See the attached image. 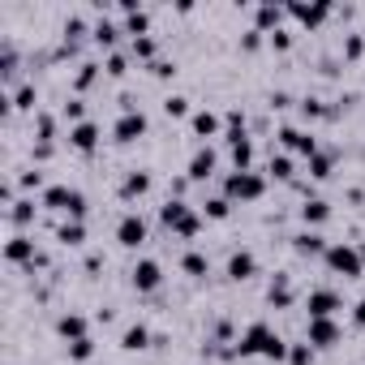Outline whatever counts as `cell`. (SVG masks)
I'll list each match as a JSON object with an SVG mask.
<instances>
[{"mask_svg": "<svg viewBox=\"0 0 365 365\" xmlns=\"http://www.w3.org/2000/svg\"><path fill=\"white\" fill-rule=\"evenodd\" d=\"M237 356H267V361H288V344L271 322H250L232 348Z\"/></svg>", "mask_w": 365, "mask_h": 365, "instance_id": "6da1fadb", "label": "cell"}, {"mask_svg": "<svg viewBox=\"0 0 365 365\" xmlns=\"http://www.w3.org/2000/svg\"><path fill=\"white\" fill-rule=\"evenodd\" d=\"M322 262H327L331 275H344V279H361V275H365V258H361V250L348 245V241H331L327 254H322Z\"/></svg>", "mask_w": 365, "mask_h": 365, "instance_id": "7a4b0ae2", "label": "cell"}, {"mask_svg": "<svg viewBox=\"0 0 365 365\" xmlns=\"http://www.w3.org/2000/svg\"><path fill=\"white\" fill-rule=\"evenodd\" d=\"M267 194V176H258V172H228L224 176V198L228 202H258Z\"/></svg>", "mask_w": 365, "mask_h": 365, "instance_id": "3957f363", "label": "cell"}, {"mask_svg": "<svg viewBox=\"0 0 365 365\" xmlns=\"http://www.w3.org/2000/svg\"><path fill=\"white\" fill-rule=\"evenodd\" d=\"M43 207L56 211V215H69V220H82L86 215V198L73 185H48L43 190Z\"/></svg>", "mask_w": 365, "mask_h": 365, "instance_id": "277c9868", "label": "cell"}, {"mask_svg": "<svg viewBox=\"0 0 365 365\" xmlns=\"http://www.w3.org/2000/svg\"><path fill=\"white\" fill-rule=\"evenodd\" d=\"M146 129H150V120H146V112H120L116 116V125H112V138L120 142V146H129V142H138V138H146Z\"/></svg>", "mask_w": 365, "mask_h": 365, "instance_id": "5b68a950", "label": "cell"}, {"mask_svg": "<svg viewBox=\"0 0 365 365\" xmlns=\"http://www.w3.org/2000/svg\"><path fill=\"white\" fill-rule=\"evenodd\" d=\"M116 241H120L125 250H138V245H146V220H142L138 211H125V215L116 220Z\"/></svg>", "mask_w": 365, "mask_h": 365, "instance_id": "8992f818", "label": "cell"}, {"mask_svg": "<svg viewBox=\"0 0 365 365\" xmlns=\"http://www.w3.org/2000/svg\"><path fill=\"white\" fill-rule=\"evenodd\" d=\"M305 344H309L314 352H318V348H335V344H339V322H335V318H309Z\"/></svg>", "mask_w": 365, "mask_h": 365, "instance_id": "52a82bcc", "label": "cell"}, {"mask_svg": "<svg viewBox=\"0 0 365 365\" xmlns=\"http://www.w3.org/2000/svg\"><path fill=\"white\" fill-rule=\"evenodd\" d=\"M284 9H288V18H297L305 31H318V26L335 14V9L327 5V0H318V5H301V0H292V5H284Z\"/></svg>", "mask_w": 365, "mask_h": 365, "instance_id": "ba28073f", "label": "cell"}, {"mask_svg": "<svg viewBox=\"0 0 365 365\" xmlns=\"http://www.w3.org/2000/svg\"><path fill=\"white\" fill-rule=\"evenodd\" d=\"M279 142H284L288 150L305 155V159H314V155H318V138H314L309 129H301V125H279Z\"/></svg>", "mask_w": 365, "mask_h": 365, "instance_id": "9c48e42d", "label": "cell"}, {"mask_svg": "<svg viewBox=\"0 0 365 365\" xmlns=\"http://www.w3.org/2000/svg\"><path fill=\"white\" fill-rule=\"evenodd\" d=\"M129 275H133V288H138V292H155V288L163 284V267H159L155 258H138Z\"/></svg>", "mask_w": 365, "mask_h": 365, "instance_id": "30bf717a", "label": "cell"}, {"mask_svg": "<svg viewBox=\"0 0 365 365\" xmlns=\"http://www.w3.org/2000/svg\"><path fill=\"white\" fill-rule=\"evenodd\" d=\"M69 146H73L78 155H95V146H99V125H95V120L69 125Z\"/></svg>", "mask_w": 365, "mask_h": 365, "instance_id": "8fae6325", "label": "cell"}, {"mask_svg": "<svg viewBox=\"0 0 365 365\" xmlns=\"http://www.w3.org/2000/svg\"><path fill=\"white\" fill-rule=\"evenodd\" d=\"M305 309H309V318H331V314L339 309V292H331V288H309Z\"/></svg>", "mask_w": 365, "mask_h": 365, "instance_id": "7c38bea8", "label": "cell"}, {"mask_svg": "<svg viewBox=\"0 0 365 365\" xmlns=\"http://www.w3.org/2000/svg\"><path fill=\"white\" fill-rule=\"evenodd\" d=\"M284 5H271V0H267V5H258L254 9V31H262V35H275V31H284Z\"/></svg>", "mask_w": 365, "mask_h": 365, "instance_id": "4fadbf2b", "label": "cell"}, {"mask_svg": "<svg viewBox=\"0 0 365 365\" xmlns=\"http://www.w3.org/2000/svg\"><path fill=\"white\" fill-rule=\"evenodd\" d=\"M5 258H9V262H18V267H35V262H39V258H35V237H26V232L9 237Z\"/></svg>", "mask_w": 365, "mask_h": 365, "instance_id": "5bb4252c", "label": "cell"}, {"mask_svg": "<svg viewBox=\"0 0 365 365\" xmlns=\"http://www.w3.org/2000/svg\"><path fill=\"white\" fill-rule=\"evenodd\" d=\"M254 275H258V258H254L250 250H232V254H228V279L245 284V279H254Z\"/></svg>", "mask_w": 365, "mask_h": 365, "instance_id": "9a60e30c", "label": "cell"}, {"mask_svg": "<svg viewBox=\"0 0 365 365\" xmlns=\"http://www.w3.org/2000/svg\"><path fill=\"white\" fill-rule=\"evenodd\" d=\"M292 301H297L292 279H288V275H275L271 288H267V305H271V309H292Z\"/></svg>", "mask_w": 365, "mask_h": 365, "instance_id": "2e32d148", "label": "cell"}, {"mask_svg": "<svg viewBox=\"0 0 365 365\" xmlns=\"http://www.w3.org/2000/svg\"><path fill=\"white\" fill-rule=\"evenodd\" d=\"M211 172H215V150H211V146H198V150L190 155V168H185V176H190V180H207Z\"/></svg>", "mask_w": 365, "mask_h": 365, "instance_id": "e0dca14e", "label": "cell"}, {"mask_svg": "<svg viewBox=\"0 0 365 365\" xmlns=\"http://www.w3.org/2000/svg\"><path fill=\"white\" fill-rule=\"evenodd\" d=\"M190 215H194V207H190V202H180V198H168V202L159 207V220H163V228H172V232L185 224Z\"/></svg>", "mask_w": 365, "mask_h": 365, "instance_id": "ac0fdd59", "label": "cell"}, {"mask_svg": "<svg viewBox=\"0 0 365 365\" xmlns=\"http://www.w3.org/2000/svg\"><path fill=\"white\" fill-rule=\"evenodd\" d=\"M228 150H232L237 172H250V163H254V142H250L245 133H228Z\"/></svg>", "mask_w": 365, "mask_h": 365, "instance_id": "d6986e66", "label": "cell"}, {"mask_svg": "<svg viewBox=\"0 0 365 365\" xmlns=\"http://www.w3.org/2000/svg\"><path fill=\"white\" fill-rule=\"evenodd\" d=\"M331 220V202L327 198H305L301 202V224L305 228H318V224H327Z\"/></svg>", "mask_w": 365, "mask_h": 365, "instance_id": "ffe728a7", "label": "cell"}, {"mask_svg": "<svg viewBox=\"0 0 365 365\" xmlns=\"http://www.w3.org/2000/svg\"><path fill=\"white\" fill-rule=\"evenodd\" d=\"M142 194H150V172H125V180H120V198L133 202V198H142Z\"/></svg>", "mask_w": 365, "mask_h": 365, "instance_id": "44dd1931", "label": "cell"}, {"mask_svg": "<svg viewBox=\"0 0 365 365\" xmlns=\"http://www.w3.org/2000/svg\"><path fill=\"white\" fill-rule=\"evenodd\" d=\"M120 348H125V352H142V348H150V327H146V322H129L125 335H120Z\"/></svg>", "mask_w": 365, "mask_h": 365, "instance_id": "7402d4cb", "label": "cell"}, {"mask_svg": "<svg viewBox=\"0 0 365 365\" xmlns=\"http://www.w3.org/2000/svg\"><path fill=\"white\" fill-rule=\"evenodd\" d=\"M190 129H194V138H215V133H220V116H215L211 108H198V112L190 116Z\"/></svg>", "mask_w": 365, "mask_h": 365, "instance_id": "603a6c76", "label": "cell"}, {"mask_svg": "<svg viewBox=\"0 0 365 365\" xmlns=\"http://www.w3.org/2000/svg\"><path fill=\"white\" fill-rule=\"evenodd\" d=\"M56 335L69 339V344H73V339H86V318H82V314H61V318H56Z\"/></svg>", "mask_w": 365, "mask_h": 365, "instance_id": "cb8c5ba5", "label": "cell"}, {"mask_svg": "<svg viewBox=\"0 0 365 365\" xmlns=\"http://www.w3.org/2000/svg\"><path fill=\"white\" fill-rule=\"evenodd\" d=\"M120 35H125V26H116L112 18H99V22L91 26V39H95L99 48H112V43H116Z\"/></svg>", "mask_w": 365, "mask_h": 365, "instance_id": "d4e9b609", "label": "cell"}, {"mask_svg": "<svg viewBox=\"0 0 365 365\" xmlns=\"http://www.w3.org/2000/svg\"><path fill=\"white\" fill-rule=\"evenodd\" d=\"M292 250H297V254H309V258H314V254H327V237H318L314 228H305V232L292 237Z\"/></svg>", "mask_w": 365, "mask_h": 365, "instance_id": "484cf974", "label": "cell"}, {"mask_svg": "<svg viewBox=\"0 0 365 365\" xmlns=\"http://www.w3.org/2000/svg\"><path fill=\"white\" fill-rule=\"evenodd\" d=\"M35 99H39V95H35V82H22V86L9 95L5 112H9V108H18V112H35Z\"/></svg>", "mask_w": 365, "mask_h": 365, "instance_id": "4316f807", "label": "cell"}, {"mask_svg": "<svg viewBox=\"0 0 365 365\" xmlns=\"http://www.w3.org/2000/svg\"><path fill=\"white\" fill-rule=\"evenodd\" d=\"M180 271H185V275H194V279H202V275L211 271V258H207L202 250H190L185 258H180Z\"/></svg>", "mask_w": 365, "mask_h": 365, "instance_id": "83f0119b", "label": "cell"}, {"mask_svg": "<svg viewBox=\"0 0 365 365\" xmlns=\"http://www.w3.org/2000/svg\"><path fill=\"white\" fill-rule=\"evenodd\" d=\"M125 35H133V39H146V35H150V14H146V9H133V14H125Z\"/></svg>", "mask_w": 365, "mask_h": 365, "instance_id": "f1b7e54d", "label": "cell"}, {"mask_svg": "<svg viewBox=\"0 0 365 365\" xmlns=\"http://www.w3.org/2000/svg\"><path fill=\"white\" fill-rule=\"evenodd\" d=\"M56 241H61V245H82V241H86V224H82V220H65V224L56 228Z\"/></svg>", "mask_w": 365, "mask_h": 365, "instance_id": "f546056e", "label": "cell"}, {"mask_svg": "<svg viewBox=\"0 0 365 365\" xmlns=\"http://www.w3.org/2000/svg\"><path fill=\"white\" fill-rule=\"evenodd\" d=\"M95 78H99V65H95V61H82V65H78V73H73V91H78V95H82V91H91V86H95Z\"/></svg>", "mask_w": 365, "mask_h": 365, "instance_id": "4dcf8cb0", "label": "cell"}, {"mask_svg": "<svg viewBox=\"0 0 365 365\" xmlns=\"http://www.w3.org/2000/svg\"><path fill=\"white\" fill-rule=\"evenodd\" d=\"M331 172H335V155H331V150H318V155L309 159V176H314V180H327Z\"/></svg>", "mask_w": 365, "mask_h": 365, "instance_id": "1f68e13d", "label": "cell"}, {"mask_svg": "<svg viewBox=\"0 0 365 365\" xmlns=\"http://www.w3.org/2000/svg\"><path fill=\"white\" fill-rule=\"evenodd\" d=\"M35 138H39L43 146H52V138H56V120H52L48 112H35Z\"/></svg>", "mask_w": 365, "mask_h": 365, "instance_id": "d6a6232c", "label": "cell"}, {"mask_svg": "<svg viewBox=\"0 0 365 365\" xmlns=\"http://www.w3.org/2000/svg\"><path fill=\"white\" fill-rule=\"evenodd\" d=\"M61 35H65V48H73V39H78V35H86V22H82L78 14H69V18L61 22Z\"/></svg>", "mask_w": 365, "mask_h": 365, "instance_id": "836d02e7", "label": "cell"}, {"mask_svg": "<svg viewBox=\"0 0 365 365\" xmlns=\"http://www.w3.org/2000/svg\"><path fill=\"white\" fill-rule=\"evenodd\" d=\"M133 56H138V61H146V65H150V61H159V43H155V35L133 39Z\"/></svg>", "mask_w": 365, "mask_h": 365, "instance_id": "e575fe53", "label": "cell"}, {"mask_svg": "<svg viewBox=\"0 0 365 365\" xmlns=\"http://www.w3.org/2000/svg\"><path fill=\"white\" fill-rule=\"evenodd\" d=\"M103 73H108V78H125V73H129V56H125V52H108Z\"/></svg>", "mask_w": 365, "mask_h": 365, "instance_id": "d590c367", "label": "cell"}, {"mask_svg": "<svg viewBox=\"0 0 365 365\" xmlns=\"http://www.w3.org/2000/svg\"><path fill=\"white\" fill-rule=\"evenodd\" d=\"M9 220H14V224H31V220H35V202H31V198L9 202Z\"/></svg>", "mask_w": 365, "mask_h": 365, "instance_id": "8d00e7d4", "label": "cell"}, {"mask_svg": "<svg viewBox=\"0 0 365 365\" xmlns=\"http://www.w3.org/2000/svg\"><path fill=\"white\" fill-rule=\"evenodd\" d=\"M91 356H95V339H91V335H86V339H73V344H69V361L86 365Z\"/></svg>", "mask_w": 365, "mask_h": 365, "instance_id": "74e56055", "label": "cell"}, {"mask_svg": "<svg viewBox=\"0 0 365 365\" xmlns=\"http://www.w3.org/2000/svg\"><path fill=\"white\" fill-rule=\"evenodd\" d=\"M267 172H271L275 180H292V159H288V155H271Z\"/></svg>", "mask_w": 365, "mask_h": 365, "instance_id": "f35d334b", "label": "cell"}, {"mask_svg": "<svg viewBox=\"0 0 365 365\" xmlns=\"http://www.w3.org/2000/svg\"><path fill=\"white\" fill-rule=\"evenodd\" d=\"M365 56V35H344V61H361Z\"/></svg>", "mask_w": 365, "mask_h": 365, "instance_id": "ab89813d", "label": "cell"}, {"mask_svg": "<svg viewBox=\"0 0 365 365\" xmlns=\"http://www.w3.org/2000/svg\"><path fill=\"white\" fill-rule=\"evenodd\" d=\"M288 365H314V348L309 344H288Z\"/></svg>", "mask_w": 365, "mask_h": 365, "instance_id": "60d3db41", "label": "cell"}, {"mask_svg": "<svg viewBox=\"0 0 365 365\" xmlns=\"http://www.w3.org/2000/svg\"><path fill=\"white\" fill-rule=\"evenodd\" d=\"M163 112H168V116H194L185 95H168V99H163Z\"/></svg>", "mask_w": 365, "mask_h": 365, "instance_id": "b9f144b4", "label": "cell"}, {"mask_svg": "<svg viewBox=\"0 0 365 365\" xmlns=\"http://www.w3.org/2000/svg\"><path fill=\"white\" fill-rule=\"evenodd\" d=\"M228 215H232L228 198H207V220H228Z\"/></svg>", "mask_w": 365, "mask_h": 365, "instance_id": "7bdbcfd3", "label": "cell"}, {"mask_svg": "<svg viewBox=\"0 0 365 365\" xmlns=\"http://www.w3.org/2000/svg\"><path fill=\"white\" fill-rule=\"evenodd\" d=\"M146 69H150V78H159V82H168V78H176V65H172V61H163V56H159V61H150Z\"/></svg>", "mask_w": 365, "mask_h": 365, "instance_id": "ee69618b", "label": "cell"}, {"mask_svg": "<svg viewBox=\"0 0 365 365\" xmlns=\"http://www.w3.org/2000/svg\"><path fill=\"white\" fill-rule=\"evenodd\" d=\"M14 73H18V52L5 48V52H0V78H14Z\"/></svg>", "mask_w": 365, "mask_h": 365, "instance_id": "f6af8a7d", "label": "cell"}, {"mask_svg": "<svg viewBox=\"0 0 365 365\" xmlns=\"http://www.w3.org/2000/svg\"><path fill=\"white\" fill-rule=\"evenodd\" d=\"M65 120H73V125H82V120H86V103H82L78 95L65 103Z\"/></svg>", "mask_w": 365, "mask_h": 365, "instance_id": "bcb514c9", "label": "cell"}, {"mask_svg": "<svg viewBox=\"0 0 365 365\" xmlns=\"http://www.w3.org/2000/svg\"><path fill=\"white\" fill-rule=\"evenodd\" d=\"M267 43H271L275 52H288V48H292V31H275V35H267Z\"/></svg>", "mask_w": 365, "mask_h": 365, "instance_id": "7dc6e473", "label": "cell"}, {"mask_svg": "<svg viewBox=\"0 0 365 365\" xmlns=\"http://www.w3.org/2000/svg\"><path fill=\"white\" fill-rule=\"evenodd\" d=\"M224 125H228V133H245V112H241V108H232V112L224 116Z\"/></svg>", "mask_w": 365, "mask_h": 365, "instance_id": "c3c4849f", "label": "cell"}, {"mask_svg": "<svg viewBox=\"0 0 365 365\" xmlns=\"http://www.w3.org/2000/svg\"><path fill=\"white\" fill-rule=\"evenodd\" d=\"M241 48H245V52H258V48H262V31H254V26H250V31L241 35Z\"/></svg>", "mask_w": 365, "mask_h": 365, "instance_id": "681fc988", "label": "cell"}, {"mask_svg": "<svg viewBox=\"0 0 365 365\" xmlns=\"http://www.w3.org/2000/svg\"><path fill=\"white\" fill-rule=\"evenodd\" d=\"M301 112H305L309 120H322V116H327V108H322L318 99H301Z\"/></svg>", "mask_w": 365, "mask_h": 365, "instance_id": "f907efd6", "label": "cell"}, {"mask_svg": "<svg viewBox=\"0 0 365 365\" xmlns=\"http://www.w3.org/2000/svg\"><path fill=\"white\" fill-rule=\"evenodd\" d=\"M39 180H43V176H39V168H26V172L18 176V185H22V190H39Z\"/></svg>", "mask_w": 365, "mask_h": 365, "instance_id": "816d5d0a", "label": "cell"}, {"mask_svg": "<svg viewBox=\"0 0 365 365\" xmlns=\"http://www.w3.org/2000/svg\"><path fill=\"white\" fill-rule=\"evenodd\" d=\"M288 103H292V95H288V91H275V95H271V108H288Z\"/></svg>", "mask_w": 365, "mask_h": 365, "instance_id": "f5cc1de1", "label": "cell"}, {"mask_svg": "<svg viewBox=\"0 0 365 365\" xmlns=\"http://www.w3.org/2000/svg\"><path fill=\"white\" fill-rule=\"evenodd\" d=\"M352 322H356V327H365V297L352 305Z\"/></svg>", "mask_w": 365, "mask_h": 365, "instance_id": "db71d44e", "label": "cell"}, {"mask_svg": "<svg viewBox=\"0 0 365 365\" xmlns=\"http://www.w3.org/2000/svg\"><path fill=\"white\" fill-rule=\"evenodd\" d=\"M356 250H361V258H365V241H361V245H356Z\"/></svg>", "mask_w": 365, "mask_h": 365, "instance_id": "11a10c76", "label": "cell"}]
</instances>
